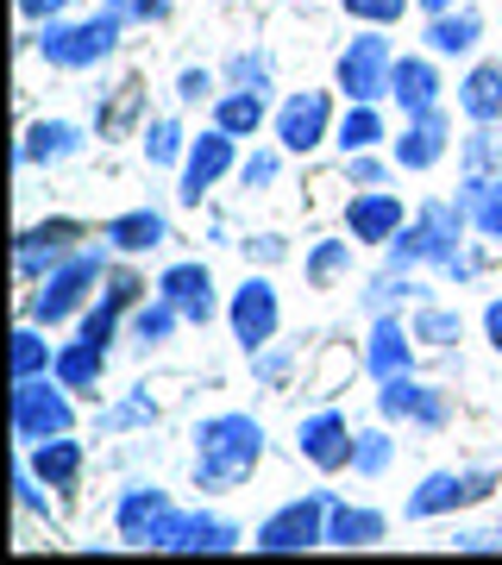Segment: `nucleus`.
I'll return each instance as SVG.
<instances>
[{
    "mask_svg": "<svg viewBox=\"0 0 502 565\" xmlns=\"http://www.w3.org/2000/svg\"><path fill=\"white\" fill-rule=\"evenodd\" d=\"M264 459V427L252 415H207L195 427V484L201 490H233L245 484Z\"/></svg>",
    "mask_w": 502,
    "mask_h": 565,
    "instance_id": "1",
    "label": "nucleus"
},
{
    "mask_svg": "<svg viewBox=\"0 0 502 565\" xmlns=\"http://www.w3.org/2000/svg\"><path fill=\"white\" fill-rule=\"evenodd\" d=\"M464 207L452 202H427L415 214V226H402L396 239H389V270H408V264H446L452 277H471V258H459L464 245Z\"/></svg>",
    "mask_w": 502,
    "mask_h": 565,
    "instance_id": "2",
    "label": "nucleus"
},
{
    "mask_svg": "<svg viewBox=\"0 0 502 565\" xmlns=\"http://www.w3.org/2000/svg\"><path fill=\"white\" fill-rule=\"evenodd\" d=\"M327 509H333V497H327V490H308L296 503H282L277 515H264L252 546H258V553H308V546L327 541Z\"/></svg>",
    "mask_w": 502,
    "mask_h": 565,
    "instance_id": "3",
    "label": "nucleus"
},
{
    "mask_svg": "<svg viewBox=\"0 0 502 565\" xmlns=\"http://www.w3.org/2000/svg\"><path fill=\"white\" fill-rule=\"evenodd\" d=\"M100 270H107V258H100V252H76V258H70V264H57V270H51V277H44L39 289H32V302H25V315H32L39 327L70 321V315L82 308V296H88V289L100 282Z\"/></svg>",
    "mask_w": 502,
    "mask_h": 565,
    "instance_id": "4",
    "label": "nucleus"
},
{
    "mask_svg": "<svg viewBox=\"0 0 502 565\" xmlns=\"http://www.w3.org/2000/svg\"><path fill=\"white\" fill-rule=\"evenodd\" d=\"M70 422H76V408H70L63 384H51V377H20L13 384V440L44 446L57 434H70Z\"/></svg>",
    "mask_w": 502,
    "mask_h": 565,
    "instance_id": "5",
    "label": "nucleus"
},
{
    "mask_svg": "<svg viewBox=\"0 0 502 565\" xmlns=\"http://www.w3.org/2000/svg\"><path fill=\"white\" fill-rule=\"evenodd\" d=\"M120 25L114 13H95V20H76V25H51L39 39L44 63H57V70H88V63L114 57V44H120Z\"/></svg>",
    "mask_w": 502,
    "mask_h": 565,
    "instance_id": "6",
    "label": "nucleus"
},
{
    "mask_svg": "<svg viewBox=\"0 0 502 565\" xmlns=\"http://www.w3.org/2000/svg\"><path fill=\"white\" fill-rule=\"evenodd\" d=\"M389 70H396V57H389V39H383V32L352 39L340 51V88H345V102H377V95H389Z\"/></svg>",
    "mask_w": 502,
    "mask_h": 565,
    "instance_id": "7",
    "label": "nucleus"
},
{
    "mask_svg": "<svg viewBox=\"0 0 502 565\" xmlns=\"http://www.w3.org/2000/svg\"><path fill=\"white\" fill-rule=\"evenodd\" d=\"M233 340L245 345V352H264V345L277 340V321H282V308H277V289H270V277H245L239 289H233Z\"/></svg>",
    "mask_w": 502,
    "mask_h": 565,
    "instance_id": "8",
    "label": "nucleus"
},
{
    "mask_svg": "<svg viewBox=\"0 0 502 565\" xmlns=\"http://www.w3.org/2000/svg\"><path fill=\"white\" fill-rule=\"evenodd\" d=\"M170 522H177V503H170V490H158V484H132L120 497V515H114L120 541H132V546H163Z\"/></svg>",
    "mask_w": 502,
    "mask_h": 565,
    "instance_id": "9",
    "label": "nucleus"
},
{
    "mask_svg": "<svg viewBox=\"0 0 502 565\" xmlns=\"http://www.w3.org/2000/svg\"><path fill=\"white\" fill-rule=\"evenodd\" d=\"M70 258H76V221L32 226V233L13 239V270H20L25 282H44L57 264H70Z\"/></svg>",
    "mask_w": 502,
    "mask_h": 565,
    "instance_id": "10",
    "label": "nucleus"
},
{
    "mask_svg": "<svg viewBox=\"0 0 502 565\" xmlns=\"http://www.w3.org/2000/svg\"><path fill=\"white\" fill-rule=\"evenodd\" d=\"M490 484H496L490 471H434V478H421V490L408 497V522H427V515L478 503V497H490Z\"/></svg>",
    "mask_w": 502,
    "mask_h": 565,
    "instance_id": "11",
    "label": "nucleus"
},
{
    "mask_svg": "<svg viewBox=\"0 0 502 565\" xmlns=\"http://www.w3.org/2000/svg\"><path fill=\"white\" fill-rule=\"evenodd\" d=\"M377 408H383V422H421V427H446V390L415 384V371H402V377H383Z\"/></svg>",
    "mask_w": 502,
    "mask_h": 565,
    "instance_id": "12",
    "label": "nucleus"
},
{
    "mask_svg": "<svg viewBox=\"0 0 502 565\" xmlns=\"http://www.w3.org/2000/svg\"><path fill=\"white\" fill-rule=\"evenodd\" d=\"M352 446H359V434H352L345 415H333V408H321V415H308V422L296 427V452L308 465H321V471L352 465Z\"/></svg>",
    "mask_w": 502,
    "mask_h": 565,
    "instance_id": "13",
    "label": "nucleus"
},
{
    "mask_svg": "<svg viewBox=\"0 0 502 565\" xmlns=\"http://www.w3.org/2000/svg\"><path fill=\"white\" fill-rule=\"evenodd\" d=\"M226 170H233V132H226V126H214V132H201V139L189 145V158H182V189H177V195L195 207L201 195H207V189L226 177Z\"/></svg>",
    "mask_w": 502,
    "mask_h": 565,
    "instance_id": "14",
    "label": "nucleus"
},
{
    "mask_svg": "<svg viewBox=\"0 0 502 565\" xmlns=\"http://www.w3.org/2000/svg\"><path fill=\"white\" fill-rule=\"evenodd\" d=\"M327 139V95L321 88H301V95H289L277 114V145L282 151H314V145Z\"/></svg>",
    "mask_w": 502,
    "mask_h": 565,
    "instance_id": "15",
    "label": "nucleus"
},
{
    "mask_svg": "<svg viewBox=\"0 0 502 565\" xmlns=\"http://www.w3.org/2000/svg\"><path fill=\"white\" fill-rule=\"evenodd\" d=\"M233 546H239V527L201 509H177V522L163 534V553H233Z\"/></svg>",
    "mask_w": 502,
    "mask_h": 565,
    "instance_id": "16",
    "label": "nucleus"
},
{
    "mask_svg": "<svg viewBox=\"0 0 502 565\" xmlns=\"http://www.w3.org/2000/svg\"><path fill=\"white\" fill-rule=\"evenodd\" d=\"M158 296L182 308V321H195V327L214 321V277H207V264H170Z\"/></svg>",
    "mask_w": 502,
    "mask_h": 565,
    "instance_id": "17",
    "label": "nucleus"
},
{
    "mask_svg": "<svg viewBox=\"0 0 502 565\" xmlns=\"http://www.w3.org/2000/svg\"><path fill=\"white\" fill-rule=\"evenodd\" d=\"M402 226H408L402 221V202L396 195H383V189H364L359 202L345 207V233H352L359 245H389Z\"/></svg>",
    "mask_w": 502,
    "mask_h": 565,
    "instance_id": "18",
    "label": "nucleus"
},
{
    "mask_svg": "<svg viewBox=\"0 0 502 565\" xmlns=\"http://www.w3.org/2000/svg\"><path fill=\"white\" fill-rule=\"evenodd\" d=\"M364 364H371V377H402V371H415V327H402L396 315H377L371 327V345H364Z\"/></svg>",
    "mask_w": 502,
    "mask_h": 565,
    "instance_id": "19",
    "label": "nucleus"
},
{
    "mask_svg": "<svg viewBox=\"0 0 502 565\" xmlns=\"http://www.w3.org/2000/svg\"><path fill=\"white\" fill-rule=\"evenodd\" d=\"M446 120H440V107H427V114H408V126H402V139H396V163L402 170H434V163L446 158Z\"/></svg>",
    "mask_w": 502,
    "mask_h": 565,
    "instance_id": "20",
    "label": "nucleus"
},
{
    "mask_svg": "<svg viewBox=\"0 0 502 565\" xmlns=\"http://www.w3.org/2000/svg\"><path fill=\"white\" fill-rule=\"evenodd\" d=\"M389 95L402 102V114H427V107H440V70L427 57H402L389 70Z\"/></svg>",
    "mask_w": 502,
    "mask_h": 565,
    "instance_id": "21",
    "label": "nucleus"
},
{
    "mask_svg": "<svg viewBox=\"0 0 502 565\" xmlns=\"http://www.w3.org/2000/svg\"><path fill=\"white\" fill-rule=\"evenodd\" d=\"M383 534H389V522H383L377 509H352V503H340L333 497V509H327V546H377Z\"/></svg>",
    "mask_w": 502,
    "mask_h": 565,
    "instance_id": "22",
    "label": "nucleus"
},
{
    "mask_svg": "<svg viewBox=\"0 0 502 565\" xmlns=\"http://www.w3.org/2000/svg\"><path fill=\"white\" fill-rule=\"evenodd\" d=\"M139 289H145L139 277H114V282H107V296H100V308H88V315H82V340H95V345H107V340H114V327H120V315H126V308L139 302Z\"/></svg>",
    "mask_w": 502,
    "mask_h": 565,
    "instance_id": "23",
    "label": "nucleus"
},
{
    "mask_svg": "<svg viewBox=\"0 0 502 565\" xmlns=\"http://www.w3.org/2000/svg\"><path fill=\"white\" fill-rule=\"evenodd\" d=\"M459 207L471 214V226H478L483 239H502V177H464Z\"/></svg>",
    "mask_w": 502,
    "mask_h": 565,
    "instance_id": "24",
    "label": "nucleus"
},
{
    "mask_svg": "<svg viewBox=\"0 0 502 565\" xmlns=\"http://www.w3.org/2000/svg\"><path fill=\"white\" fill-rule=\"evenodd\" d=\"M100 239L114 245V252H151V245L170 239V226H163V214L139 207V214H114V221L100 226Z\"/></svg>",
    "mask_w": 502,
    "mask_h": 565,
    "instance_id": "25",
    "label": "nucleus"
},
{
    "mask_svg": "<svg viewBox=\"0 0 502 565\" xmlns=\"http://www.w3.org/2000/svg\"><path fill=\"white\" fill-rule=\"evenodd\" d=\"M82 151V126L70 120H39L20 145V163H57V158H76Z\"/></svg>",
    "mask_w": 502,
    "mask_h": 565,
    "instance_id": "26",
    "label": "nucleus"
},
{
    "mask_svg": "<svg viewBox=\"0 0 502 565\" xmlns=\"http://www.w3.org/2000/svg\"><path fill=\"white\" fill-rule=\"evenodd\" d=\"M100 371H107V345H95V340H70L57 352V384L63 390H100Z\"/></svg>",
    "mask_w": 502,
    "mask_h": 565,
    "instance_id": "27",
    "label": "nucleus"
},
{
    "mask_svg": "<svg viewBox=\"0 0 502 565\" xmlns=\"http://www.w3.org/2000/svg\"><path fill=\"white\" fill-rule=\"evenodd\" d=\"M483 20L478 13H464V7H452V13H434V25H427V51L434 57H464L471 44H478Z\"/></svg>",
    "mask_w": 502,
    "mask_h": 565,
    "instance_id": "28",
    "label": "nucleus"
},
{
    "mask_svg": "<svg viewBox=\"0 0 502 565\" xmlns=\"http://www.w3.org/2000/svg\"><path fill=\"white\" fill-rule=\"evenodd\" d=\"M459 107L471 120H502V63H478L459 88Z\"/></svg>",
    "mask_w": 502,
    "mask_h": 565,
    "instance_id": "29",
    "label": "nucleus"
},
{
    "mask_svg": "<svg viewBox=\"0 0 502 565\" xmlns=\"http://www.w3.org/2000/svg\"><path fill=\"white\" fill-rule=\"evenodd\" d=\"M32 471H39L51 490H70L82 478V446L63 440V434L57 440H44V446H32Z\"/></svg>",
    "mask_w": 502,
    "mask_h": 565,
    "instance_id": "30",
    "label": "nucleus"
},
{
    "mask_svg": "<svg viewBox=\"0 0 502 565\" xmlns=\"http://www.w3.org/2000/svg\"><path fill=\"white\" fill-rule=\"evenodd\" d=\"M214 126H226L233 139H252L264 126V95H252V88H233V95H221V107H214Z\"/></svg>",
    "mask_w": 502,
    "mask_h": 565,
    "instance_id": "31",
    "label": "nucleus"
},
{
    "mask_svg": "<svg viewBox=\"0 0 502 565\" xmlns=\"http://www.w3.org/2000/svg\"><path fill=\"white\" fill-rule=\"evenodd\" d=\"M51 371H57L51 340H44L39 327H20V333H13V384H20V377H51Z\"/></svg>",
    "mask_w": 502,
    "mask_h": 565,
    "instance_id": "32",
    "label": "nucleus"
},
{
    "mask_svg": "<svg viewBox=\"0 0 502 565\" xmlns=\"http://www.w3.org/2000/svg\"><path fill=\"white\" fill-rule=\"evenodd\" d=\"M464 177H502V132H496V120H478V132L464 139Z\"/></svg>",
    "mask_w": 502,
    "mask_h": 565,
    "instance_id": "33",
    "label": "nucleus"
},
{
    "mask_svg": "<svg viewBox=\"0 0 502 565\" xmlns=\"http://www.w3.org/2000/svg\"><path fill=\"white\" fill-rule=\"evenodd\" d=\"M333 139H340V151H345V158H359V151H371V145L383 139L377 107H371V102H352V114L340 120V132H333Z\"/></svg>",
    "mask_w": 502,
    "mask_h": 565,
    "instance_id": "34",
    "label": "nucleus"
},
{
    "mask_svg": "<svg viewBox=\"0 0 502 565\" xmlns=\"http://www.w3.org/2000/svg\"><path fill=\"white\" fill-rule=\"evenodd\" d=\"M408 327H415V340H421V345H452V340H459V315L440 308V302H421Z\"/></svg>",
    "mask_w": 502,
    "mask_h": 565,
    "instance_id": "35",
    "label": "nucleus"
},
{
    "mask_svg": "<svg viewBox=\"0 0 502 565\" xmlns=\"http://www.w3.org/2000/svg\"><path fill=\"white\" fill-rule=\"evenodd\" d=\"M177 321H182V308H177V302H163V296H158V302H145L139 315H132V333H139L145 345H163L170 333H177Z\"/></svg>",
    "mask_w": 502,
    "mask_h": 565,
    "instance_id": "36",
    "label": "nucleus"
},
{
    "mask_svg": "<svg viewBox=\"0 0 502 565\" xmlns=\"http://www.w3.org/2000/svg\"><path fill=\"white\" fill-rule=\"evenodd\" d=\"M145 422H158V403H151L145 390H132V396L114 403V408H100V434H126V427H145Z\"/></svg>",
    "mask_w": 502,
    "mask_h": 565,
    "instance_id": "37",
    "label": "nucleus"
},
{
    "mask_svg": "<svg viewBox=\"0 0 502 565\" xmlns=\"http://www.w3.org/2000/svg\"><path fill=\"white\" fill-rule=\"evenodd\" d=\"M389 459H396V440L389 434H359V446H352V471H364V478H383L389 471Z\"/></svg>",
    "mask_w": 502,
    "mask_h": 565,
    "instance_id": "38",
    "label": "nucleus"
},
{
    "mask_svg": "<svg viewBox=\"0 0 502 565\" xmlns=\"http://www.w3.org/2000/svg\"><path fill=\"white\" fill-rule=\"evenodd\" d=\"M145 107V88L139 82H120V95H114V107H100V139H114V132H126V126L139 120Z\"/></svg>",
    "mask_w": 502,
    "mask_h": 565,
    "instance_id": "39",
    "label": "nucleus"
},
{
    "mask_svg": "<svg viewBox=\"0 0 502 565\" xmlns=\"http://www.w3.org/2000/svg\"><path fill=\"white\" fill-rule=\"evenodd\" d=\"M352 264V239H321L308 252V282H333Z\"/></svg>",
    "mask_w": 502,
    "mask_h": 565,
    "instance_id": "40",
    "label": "nucleus"
},
{
    "mask_svg": "<svg viewBox=\"0 0 502 565\" xmlns=\"http://www.w3.org/2000/svg\"><path fill=\"white\" fill-rule=\"evenodd\" d=\"M226 76H233V88L264 95V88H270V57H264V51H239V57L226 63Z\"/></svg>",
    "mask_w": 502,
    "mask_h": 565,
    "instance_id": "41",
    "label": "nucleus"
},
{
    "mask_svg": "<svg viewBox=\"0 0 502 565\" xmlns=\"http://www.w3.org/2000/svg\"><path fill=\"white\" fill-rule=\"evenodd\" d=\"M145 158L151 163H177L182 158V126L177 120H151L145 126Z\"/></svg>",
    "mask_w": 502,
    "mask_h": 565,
    "instance_id": "42",
    "label": "nucleus"
},
{
    "mask_svg": "<svg viewBox=\"0 0 502 565\" xmlns=\"http://www.w3.org/2000/svg\"><path fill=\"white\" fill-rule=\"evenodd\" d=\"M396 296H415V302H427L421 282H408V277H377L371 289H364V308H389Z\"/></svg>",
    "mask_w": 502,
    "mask_h": 565,
    "instance_id": "43",
    "label": "nucleus"
},
{
    "mask_svg": "<svg viewBox=\"0 0 502 565\" xmlns=\"http://www.w3.org/2000/svg\"><path fill=\"white\" fill-rule=\"evenodd\" d=\"M345 13L364 25H396L402 13H408V0H345Z\"/></svg>",
    "mask_w": 502,
    "mask_h": 565,
    "instance_id": "44",
    "label": "nucleus"
},
{
    "mask_svg": "<svg viewBox=\"0 0 502 565\" xmlns=\"http://www.w3.org/2000/svg\"><path fill=\"white\" fill-rule=\"evenodd\" d=\"M239 177H245V189H270L277 182V151H252Z\"/></svg>",
    "mask_w": 502,
    "mask_h": 565,
    "instance_id": "45",
    "label": "nucleus"
},
{
    "mask_svg": "<svg viewBox=\"0 0 502 565\" xmlns=\"http://www.w3.org/2000/svg\"><path fill=\"white\" fill-rule=\"evenodd\" d=\"M177 95H182V102H207V95H214V76H207V70H182Z\"/></svg>",
    "mask_w": 502,
    "mask_h": 565,
    "instance_id": "46",
    "label": "nucleus"
},
{
    "mask_svg": "<svg viewBox=\"0 0 502 565\" xmlns=\"http://www.w3.org/2000/svg\"><path fill=\"white\" fill-rule=\"evenodd\" d=\"M345 170H352V182H364V189H377V182L389 177V170H383L377 158H364V151H359V158H345Z\"/></svg>",
    "mask_w": 502,
    "mask_h": 565,
    "instance_id": "47",
    "label": "nucleus"
},
{
    "mask_svg": "<svg viewBox=\"0 0 502 565\" xmlns=\"http://www.w3.org/2000/svg\"><path fill=\"white\" fill-rule=\"evenodd\" d=\"M63 7H70V0H20V13H25V20H44V25L57 20Z\"/></svg>",
    "mask_w": 502,
    "mask_h": 565,
    "instance_id": "48",
    "label": "nucleus"
},
{
    "mask_svg": "<svg viewBox=\"0 0 502 565\" xmlns=\"http://www.w3.org/2000/svg\"><path fill=\"white\" fill-rule=\"evenodd\" d=\"M245 252H252V258H264V264H277L282 258V239H277V233H258V239H245Z\"/></svg>",
    "mask_w": 502,
    "mask_h": 565,
    "instance_id": "49",
    "label": "nucleus"
},
{
    "mask_svg": "<svg viewBox=\"0 0 502 565\" xmlns=\"http://www.w3.org/2000/svg\"><path fill=\"white\" fill-rule=\"evenodd\" d=\"M252 359H258V377H270V384L289 371V352H252Z\"/></svg>",
    "mask_w": 502,
    "mask_h": 565,
    "instance_id": "50",
    "label": "nucleus"
},
{
    "mask_svg": "<svg viewBox=\"0 0 502 565\" xmlns=\"http://www.w3.org/2000/svg\"><path fill=\"white\" fill-rule=\"evenodd\" d=\"M483 333H490V345L502 352V302H490V308H483Z\"/></svg>",
    "mask_w": 502,
    "mask_h": 565,
    "instance_id": "51",
    "label": "nucleus"
},
{
    "mask_svg": "<svg viewBox=\"0 0 502 565\" xmlns=\"http://www.w3.org/2000/svg\"><path fill=\"white\" fill-rule=\"evenodd\" d=\"M427 13H452V7H459V0H421Z\"/></svg>",
    "mask_w": 502,
    "mask_h": 565,
    "instance_id": "52",
    "label": "nucleus"
}]
</instances>
